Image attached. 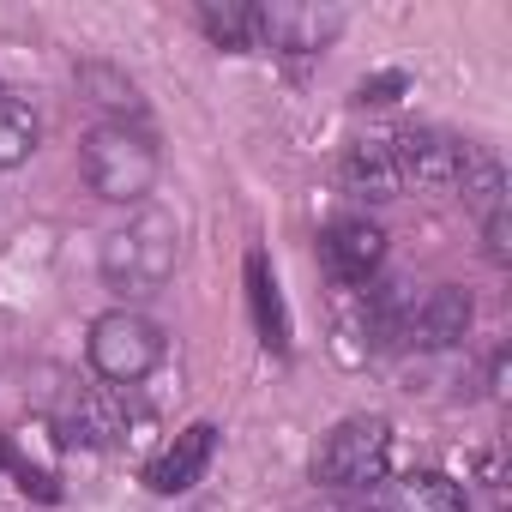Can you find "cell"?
<instances>
[{"label": "cell", "mask_w": 512, "mask_h": 512, "mask_svg": "<svg viewBox=\"0 0 512 512\" xmlns=\"http://www.w3.org/2000/svg\"><path fill=\"white\" fill-rule=\"evenodd\" d=\"M199 25L217 49H253V7L247 0H205Z\"/></svg>", "instance_id": "obj_15"}, {"label": "cell", "mask_w": 512, "mask_h": 512, "mask_svg": "<svg viewBox=\"0 0 512 512\" xmlns=\"http://www.w3.org/2000/svg\"><path fill=\"white\" fill-rule=\"evenodd\" d=\"M79 163H85V187L109 205H145L151 187H157V145L127 121L91 127Z\"/></svg>", "instance_id": "obj_2"}, {"label": "cell", "mask_w": 512, "mask_h": 512, "mask_svg": "<svg viewBox=\"0 0 512 512\" xmlns=\"http://www.w3.org/2000/svg\"><path fill=\"white\" fill-rule=\"evenodd\" d=\"M73 440H85V446H145L151 440V416L133 404V398H121L115 386H103V392H85L79 404H73Z\"/></svg>", "instance_id": "obj_7"}, {"label": "cell", "mask_w": 512, "mask_h": 512, "mask_svg": "<svg viewBox=\"0 0 512 512\" xmlns=\"http://www.w3.org/2000/svg\"><path fill=\"white\" fill-rule=\"evenodd\" d=\"M79 91H85V103H97V109H109V115H139L145 103H139V85L127 79V73H115V67H103V61H91V67H79Z\"/></svg>", "instance_id": "obj_14"}, {"label": "cell", "mask_w": 512, "mask_h": 512, "mask_svg": "<svg viewBox=\"0 0 512 512\" xmlns=\"http://www.w3.org/2000/svg\"><path fill=\"white\" fill-rule=\"evenodd\" d=\"M386 452H392V428L380 416H350L338 422L320 452H314V482L326 488H368L386 476Z\"/></svg>", "instance_id": "obj_4"}, {"label": "cell", "mask_w": 512, "mask_h": 512, "mask_svg": "<svg viewBox=\"0 0 512 512\" xmlns=\"http://www.w3.org/2000/svg\"><path fill=\"white\" fill-rule=\"evenodd\" d=\"M247 302H253V320H260V338L266 350H290V308L278 296V278L266 266V253H247Z\"/></svg>", "instance_id": "obj_12"}, {"label": "cell", "mask_w": 512, "mask_h": 512, "mask_svg": "<svg viewBox=\"0 0 512 512\" xmlns=\"http://www.w3.org/2000/svg\"><path fill=\"white\" fill-rule=\"evenodd\" d=\"M338 31H344V13L314 7V0H266V7H253V49L320 55Z\"/></svg>", "instance_id": "obj_6"}, {"label": "cell", "mask_w": 512, "mask_h": 512, "mask_svg": "<svg viewBox=\"0 0 512 512\" xmlns=\"http://www.w3.org/2000/svg\"><path fill=\"white\" fill-rule=\"evenodd\" d=\"M380 260H386L380 223H368V217L332 223V235H326V266H332L338 284H368V278L380 272Z\"/></svg>", "instance_id": "obj_10"}, {"label": "cell", "mask_w": 512, "mask_h": 512, "mask_svg": "<svg viewBox=\"0 0 512 512\" xmlns=\"http://www.w3.org/2000/svg\"><path fill=\"white\" fill-rule=\"evenodd\" d=\"M470 320H476L470 290L440 284V290H428V296L410 308L404 338H410V344H422V350H452V344H464V338H470Z\"/></svg>", "instance_id": "obj_8"}, {"label": "cell", "mask_w": 512, "mask_h": 512, "mask_svg": "<svg viewBox=\"0 0 512 512\" xmlns=\"http://www.w3.org/2000/svg\"><path fill=\"white\" fill-rule=\"evenodd\" d=\"M344 187H350L356 199H398L404 181H398L392 139H362V145H350V157H344Z\"/></svg>", "instance_id": "obj_11"}, {"label": "cell", "mask_w": 512, "mask_h": 512, "mask_svg": "<svg viewBox=\"0 0 512 512\" xmlns=\"http://www.w3.org/2000/svg\"><path fill=\"white\" fill-rule=\"evenodd\" d=\"M181 260V223L163 205H145L127 229L103 241V284L121 296H157Z\"/></svg>", "instance_id": "obj_1"}, {"label": "cell", "mask_w": 512, "mask_h": 512, "mask_svg": "<svg viewBox=\"0 0 512 512\" xmlns=\"http://www.w3.org/2000/svg\"><path fill=\"white\" fill-rule=\"evenodd\" d=\"M404 91H410V79H404V73H374V79H362V91H356V97H362V103H398Z\"/></svg>", "instance_id": "obj_19"}, {"label": "cell", "mask_w": 512, "mask_h": 512, "mask_svg": "<svg viewBox=\"0 0 512 512\" xmlns=\"http://www.w3.org/2000/svg\"><path fill=\"white\" fill-rule=\"evenodd\" d=\"M458 193H464V205H470L476 217L506 211V175H500V163L476 151V157H470V169H464V181H458Z\"/></svg>", "instance_id": "obj_16"}, {"label": "cell", "mask_w": 512, "mask_h": 512, "mask_svg": "<svg viewBox=\"0 0 512 512\" xmlns=\"http://www.w3.org/2000/svg\"><path fill=\"white\" fill-rule=\"evenodd\" d=\"M392 139V157H398V181L416 187V193H458L476 145L452 139V133H434V127H410V133H386Z\"/></svg>", "instance_id": "obj_5"}, {"label": "cell", "mask_w": 512, "mask_h": 512, "mask_svg": "<svg viewBox=\"0 0 512 512\" xmlns=\"http://www.w3.org/2000/svg\"><path fill=\"white\" fill-rule=\"evenodd\" d=\"M482 235H488V260L506 266V260H512V217H506V211L482 217Z\"/></svg>", "instance_id": "obj_18"}, {"label": "cell", "mask_w": 512, "mask_h": 512, "mask_svg": "<svg viewBox=\"0 0 512 512\" xmlns=\"http://www.w3.org/2000/svg\"><path fill=\"white\" fill-rule=\"evenodd\" d=\"M37 151V115L13 97H0V169H19Z\"/></svg>", "instance_id": "obj_17"}, {"label": "cell", "mask_w": 512, "mask_h": 512, "mask_svg": "<svg viewBox=\"0 0 512 512\" xmlns=\"http://www.w3.org/2000/svg\"><path fill=\"white\" fill-rule=\"evenodd\" d=\"M85 356H91V368H97L109 386H139V380L157 368V356H163V332H157L145 314L115 308V314H103V320L91 326Z\"/></svg>", "instance_id": "obj_3"}, {"label": "cell", "mask_w": 512, "mask_h": 512, "mask_svg": "<svg viewBox=\"0 0 512 512\" xmlns=\"http://www.w3.org/2000/svg\"><path fill=\"white\" fill-rule=\"evenodd\" d=\"M211 452H217V428H211V422H193V428H181V434H175V440L151 458L145 482H151L157 494H187V488L205 476Z\"/></svg>", "instance_id": "obj_9"}, {"label": "cell", "mask_w": 512, "mask_h": 512, "mask_svg": "<svg viewBox=\"0 0 512 512\" xmlns=\"http://www.w3.org/2000/svg\"><path fill=\"white\" fill-rule=\"evenodd\" d=\"M386 512H470V500H464V488H458L452 476H440V470H410V476L398 482V494H392Z\"/></svg>", "instance_id": "obj_13"}]
</instances>
